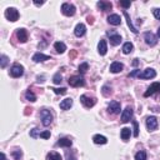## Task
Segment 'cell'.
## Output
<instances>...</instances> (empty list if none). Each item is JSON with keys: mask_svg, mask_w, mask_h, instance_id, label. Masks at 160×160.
I'll return each instance as SVG.
<instances>
[{"mask_svg": "<svg viewBox=\"0 0 160 160\" xmlns=\"http://www.w3.org/2000/svg\"><path fill=\"white\" fill-rule=\"evenodd\" d=\"M40 118H42V123L44 126H49L53 123V114L48 109H43L40 111Z\"/></svg>", "mask_w": 160, "mask_h": 160, "instance_id": "6da1fadb", "label": "cell"}, {"mask_svg": "<svg viewBox=\"0 0 160 160\" xmlns=\"http://www.w3.org/2000/svg\"><path fill=\"white\" fill-rule=\"evenodd\" d=\"M84 84H85L84 78L79 76V75H73V76L69 78V85H70V86L78 88V86H83Z\"/></svg>", "mask_w": 160, "mask_h": 160, "instance_id": "7a4b0ae2", "label": "cell"}, {"mask_svg": "<svg viewBox=\"0 0 160 160\" xmlns=\"http://www.w3.org/2000/svg\"><path fill=\"white\" fill-rule=\"evenodd\" d=\"M5 18L10 22H16L19 19V11L15 8H8L5 10Z\"/></svg>", "mask_w": 160, "mask_h": 160, "instance_id": "3957f363", "label": "cell"}, {"mask_svg": "<svg viewBox=\"0 0 160 160\" xmlns=\"http://www.w3.org/2000/svg\"><path fill=\"white\" fill-rule=\"evenodd\" d=\"M80 102L83 103V105L85 108H93L96 104V99L95 98H90L88 95H82V96H80Z\"/></svg>", "mask_w": 160, "mask_h": 160, "instance_id": "277c9868", "label": "cell"}, {"mask_svg": "<svg viewBox=\"0 0 160 160\" xmlns=\"http://www.w3.org/2000/svg\"><path fill=\"white\" fill-rule=\"evenodd\" d=\"M75 11H76V9H75V6H74L73 4L64 3V4L62 5V13H63L64 15H66V16H73V15L75 14Z\"/></svg>", "mask_w": 160, "mask_h": 160, "instance_id": "5b68a950", "label": "cell"}, {"mask_svg": "<svg viewBox=\"0 0 160 160\" xmlns=\"http://www.w3.org/2000/svg\"><path fill=\"white\" fill-rule=\"evenodd\" d=\"M24 74V68L23 65H20V64H14L10 69V75L13 78H19V76H22Z\"/></svg>", "mask_w": 160, "mask_h": 160, "instance_id": "8992f818", "label": "cell"}, {"mask_svg": "<svg viewBox=\"0 0 160 160\" xmlns=\"http://www.w3.org/2000/svg\"><path fill=\"white\" fill-rule=\"evenodd\" d=\"M144 39H145V43L150 46H155L158 44V38L151 33V31H146L144 34Z\"/></svg>", "mask_w": 160, "mask_h": 160, "instance_id": "52a82bcc", "label": "cell"}, {"mask_svg": "<svg viewBox=\"0 0 160 160\" xmlns=\"http://www.w3.org/2000/svg\"><path fill=\"white\" fill-rule=\"evenodd\" d=\"M108 35L110 36V44L111 45L116 46L122 43V36H120L119 34H116L115 31H108Z\"/></svg>", "mask_w": 160, "mask_h": 160, "instance_id": "ba28073f", "label": "cell"}, {"mask_svg": "<svg viewBox=\"0 0 160 160\" xmlns=\"http://www.w3.org/2000/svg\"><path fill=\"white\" fill-rule=\"evenodd\" d=\"M155 76H156V73H155V70L151 69V68H148V69H145L143 73L139 74V78H140V79H153V78H155Z\"/></svg>", "mask_w": 160, "mask_h": 160, "instance_id": "9c48e42d", "label": "cell"}, {"mask_svg": "<svg viewBox=\"0 0 160 160\" xmlns=\"http://www.w3.org/2000/svg\"><path fill=\"white\" fill-rule=\"evenodd\" d=\"M108 111L110 114H119L120 113V103L116 102V100L110 102V104L108 105Z\"/></svg>", "mask_w": 160, "mask_h": 160, "instance_id": "30bf717a", "label": "cell"}, {"mask_svg": "<svg viewBox=\"0 0 160 160\" xmlns=\"http://www.w3.org/2000/svg\"><path fill=\"white\" fill-rule=\"evenodd\" d=\"M146 128H148V130H150V131H153V130H155V129L158 128V119H156L155 116H149V118H146Z\"/></svg>", "mask_w": 160, "mask_h": 160, "instance_id": "8fae6325", "label": "cell"}, {"mask_svg": "<svg viewBox=\"0 0 160 160\" xmlns=\"http://www.w3.org/2000/svg\"><path fill=\"white\" fill-rule=\"evenodd\" d=\"M156 91H160V83H154V84H151V85L148 88V90L144 93V96L148 98V96L155 94Z\"/></svg>", "mask_w": 160, "mask_h": 160, "instance_id": "7c38bea8", "label": "cell"}, {"mask_svg": "<svg viewBox=\"0 0 160 160\" xmlns=\"http://www.w3.org/2000/svg\"><path fill=\"white\" fill-rule=\"evenodd\" d=\"M131 118H133V109L130 106H128V108H125V110L122 114V122L128 123V122H130Z\"/></svg>", "mask_w": 160, "mask_h": 160, "instance_id": "4fadbf2b", "label": "cell"}, {"mask_svg": "<svg viewBox=\"0 0 160 160\" xmlns=\"http://www.w3.org/2000/svg\"><path fill=\"white\" fill-rule=\"evenodd\" d=\"M16 38L20 43H26L28 42V33L25 29H18L16 30Z\"/></svg>", "mask_w": 160, "mask_h": 160, "instance_id": "5bb4252c", "label": "cell"}, {"mask_svg": "<svg viewBox=\"0 0 160 160\" xmlns=\"http://www.w3.org/2000/svg\"><path fill=\"white\" fill-rule=\"evenodd\" d=\"M45 60H50V56L45 55L43 53H35L33 55V62H35V63H43Z\"/></svg>", "mask_w": 160, "mask_h": 160, "instance_id": "9a60e30c", "label": "cell"}, {"mask_svg": "<svg viewBox=\"0 0 160 160\" xmlns=\"http://www.w3.org/2000/svg\"><path fill=\"white\" fill-rule=\"evenodd\" d=\"M108 23L110 25H120V23H122V18H120L118 14H111L108 16Z\"/></svg>", "mask_w": 160, "mask_h": 160, "instance_id": "2e32d148", "label": "cell"}, {"mask_svg": "<svg viewBox=\"0 0 160 160\" xmlns=\"http://www.w3.org/2000/svg\"><path fill=\"white\" fill-rule=\"evenodd\" d=\"M98 51H99L100 55H105V54H106V51H108V44H106V40L102 39V40L99 42V44H98Z\"/></svg>", "mask_w": 160, "mask_h": 160, "instance_id": "e0dca14e", "label": "cell"}, {"mask_svg": "<svg viewBox=\"0 0 160 160\" xmlns=\"http://www.w3.org/2000/svg\"><path fill=\"white\" fill-rule=\"evenodd\" d=\"M124 69V65L122 64V63H119V62H114L111 65H110V71L113 73V74H118V73H120Z\"/></svg>", "mask_w": 160, "mask_h": 160, "instance_id": "ac0fdd59", "label": "cell"}, {"mask_svg": "<svg viewBox=\"0 0 160 160\" xmlns=\"http://www.w3.org/2000/svg\"><path fill=\"white\" fill-rule=\"evenodd\" d=\"M85 31H86V28H85V25L80 23V24H78V25L75 26L74 34H75L78 38H80V36H83V35L85 34Z\"/></svg>", "mask_w": 160, "mask_h": 160, "instance_id": "d6986e66", "label": "cell"}, {"mask_svg": "<svg viewBox=\"0 0 160 160\" xmlns=\"http://www.w3.org/2000/svg\"><path fill=\"white\" fill-rule=\"evenodd\" d=\"M56 145L58 146H63V148H70L73 145V142L68 138H62V139H59V142L56 143Z\"/></svg>", "mask_w": 160, "mask_h": 160, "instance_id": "ffe728a7", "label": "cell"}, {"mask_svg": "<svg viewBox=\"0 0 160 160\" xmlns=\"http://www.w3.org/2000/svg\"><path fill=\"white\" fill-rule=\"evenodd\" d=\"M71 105H73V99L66 98V99L63 100L62 103H60V109H62V110H68V109L71 108Z\"/></svg>", "mask_w": 160, "mask_h": 160, "instance_id": "44dd1931", "label": "cell"}, {"mask_svg": "<svg viewBox=\"0 0 160 160\" xmlns=\"http://www.w3.org/2000/svg\"><path fill=\"white\" fill-rule=\"evenodd\" d=\"M93 142H94L95 144H106V143H108V139H106L104 135L98 134V135H94V136H93Z\"/></svg>", "mask_w": 160, "mask_h": 160, "instance_id": "7402d4cb", "label": "cell"}, {"mask_svg": "<svg viewBox=\"0 0 160 160\" xmlns=\"http://www.w3.org/2000/svg\"><path fill=\"white\" fill-rule=\"evenodd\" d=\"M98 6L100 8V10L106 11V10H110V9L113 8V4L109 3V2H99V3H98Z\"/></svg>", "mask_w": 160, "mask_h": 160, "instance_id": "603a6c76", "label": "cell"}, {"mask_svg": "<svg viewBox=\"0 0 160 160\" xmlns=\"http://www.w3.org/2000/svg\"><path fill=\"white\" fill-rule=\"evenodd\" d=\"M54 48H55L56 53H59V54H63V53L66 50V45H65L64 43H62V42L55 43V44H54Z\"/></svg>", "mask_w": 160, "mask_h": 160, "instance_id": "cb8c5ba5", "label": "cell"}, {"mask_svg": "<svg viewBox=\"0 0 160 160\" xmlns=\"http://www.w3.org/2000/svg\"><path fill=\"white\" fill-rule=\"evenodd\" d=\"M123 14H124V16L126 18V23H128V26L130 28V30H131V31H133L134 34H136V33H138V30H136V28H135V26L133 25V23H131V19H130V16H129V14H128V13H126L125 10L123 11Z\"/></svg>", "mask_w": 160, "mask_h": 160, "instance_id": "d4e9b609", "label": "cell"}, {"mask_svg": "<svg viewBox=\"0 0 160 160\" xmlns=\"http://www.w3.org/2000/svg\"><path fill=\"white\" fill-rule=\"evenodd\" d=\"M46 160H63L62 155L56 151H50L48 155H46Z\"/></svg>", "mask_w": 160, "mask_h": 160, "instance_id": "484cf974", "label": "cell"}, {"mask_svg": "<svg viewBox=\"0 0 160 160\" xmlns=\"http://www.w3.org/2000/svg\"><path fill=\"white\" fill-rule=\"evenodd\" d=\"M130 135H131V131H130V129H129V128H123V129H122V133H120V136H122V139L124 140V142H126V140L130 138Z\"/></svg>", "mask_w": 160, "mask_h": 160, "instance_id": "4316f807", "label": "cell"}, {"mask_svg": "<svg viewBox=\"0 0 160 160\" xmlns=\"http://www.w3.org/2000/svg\"><path fill=\"white\" fill-rule=\"evenodd\" d=\"M133 49H134V45H133L130 42H128V43H125V44L123 45V53H124V54H130V53L133 51Z\"/></svg>", "mask_w": 160, "mask_h": 160, "instance_id": "83f0119b", "label": "cell"}, {"mask_svg": "<svg viewBox=\"0 0 160 160\" xmlns=\"http://www.w3.org/2000/svg\"><path fill=\"white\" fill-rule=\"evenodd\" d=\"M25 98H26V100H29V102H31V103L36 102V96H35V94L31 90H28L25 93Z\"/></svg>", "mask_w": 160, "mask_h": 160, "instance_id": "f1b7e54d", "label": "cell"}, {"mask_svg": "<svg viewBox=\"0 0 160 160\" xmlns=\"http://www.w3.org/2000/svg\"><path fill=\"white\" fill-rule=\"evenodd\" d=\"M9 63V58L6 55H2V58H0V68L4 69Z\"/></svg>", "mask_w": 160, "mask_h": 160, "instance_id": "f546056e", "label": "cell"}, {"mask_svg": "<svg viewBox=\"0 0 160 160\" xmlns=\"http://www.w3.org/2000/svg\"><path fill=\"white\" fill-rule=\"evenodd\" d=\"M11 155L14 156V159H15V160H20V159H22V156H23V153H22V150L15 149V150H13V151H11Z\"/></svg>", "mask_w": 160, "mask_h": 160, "instance_id": "4dcf8cb0", "label": "cell"}, {"mask_svg": "<svg viewBox=\"0 0 160 160\" xmlns=\"http://www.w3.org/2000/svg\"><path fill=\"white\" fill-rule=\"evenodd\" d=\"M135 160H146V153L145 151H138L135 154Z\"/></svg>", "mask_w": 160, "mask_h": 160, "instance_id": "1f68e13d", "label": "cell"}, {"mask_svg": "<svg viewBox=\"0 0 160 160\" xmlns=\"http://www.w3.org/2000/svg\"><path fill=\"white\" fill-rule=\"evenodd\" d=\"M88 69H89V64H88V63H83V64L79 65V73H82V74L86 73Z\"/></svg>", "mask_w": 160, "mask_h": 160, "instance_id": "d6a6232c", "label": "cell"}, {"mask_svg": "<svg viewBox=\"0 0 160 160\" xmlns=\"http://www.w3.org/2000/svg\"><path fill=\"white\" fill-rule=\"evenodd\" d=\"M53 82L55 83V84H60L63 82V78H62V75H60V73H56L54 76H53Z\"/></svg>", "mask_w": 160, "mask_h": 160, "instance_id": "836d02e7", "label": "cell"}, {"mask_svg": "<svg viewBox=\"0 0 160 160\" xmlns=\"http://www.w3.org/2000/svg\"><path fill=\"white\" fill-rule=\"evenodd\" d=\"M56 95H64V94H66V89L65 88H60V89H56V88H53L51 89Z\"/></svg>", "mask_w": 160, "mask_h": 160, "instance_id": "e575fe53", "label": "cell"}, {"mask_svg": "<svg viewBox=\"0 0 160 160\" xmlns=\"http://www.w3.org/2000/svg\"><path fill=\"white\" fill-rule=\"evenodd\" d=\"M30 136H31V138H34V139H36V138H39V136H40V130H39L38 128H35V129H33V130L30 131Z\"/></svg>", "mask_w": 160, "mask_h": 160, "instance_id": "d590c367", "label": "cell"}, {"mask_svg": "<svg viewBox=\"0 0 160 160\" xmlns=\"http://www.w3.org/2000/svg\"><path fill=\"white\" fill-rule=\"evenodd\" d=\"M110 94H111V88H109L108 85L103 86V95L104 96H109Z\"/></svg>", "mask_w": 160, "mask_h": 160, "instance_id": "8d00e7d4", "label": "cell"}, {"mask_svg": "<svg viewBox=\"0 0 160 160\" xmlns=\"http://www.w3.org/2000/svg\"><path fill=\"white\" fill-rule=\"evenodd\" d=\"M133 125H134V136L136 138L139 135V125H138V123L135 122V120L133 122Z\"/></svg>", "mask_w": 160, "mask_h": 160, "instance_id": "74e56055", "label": "cell"}, {"mask_svg": "<svg viewBox=\"0 0 160 160\" xmlns=\"http://www.w3.org/2000/svg\"><path fill=\"white\" fill-rule=\"evenodd\" d=\"M139 74H140V70L139 69H135V70H133L130 74H129V78H134V76H139Z\"/></svg>", "mask_w": 160, "mask_h": 160, "instance_id": "f35d334b", "label": "cell"}, {"mask_svg": "<svg viewBox=\"0 0 160 160\" xmlns=\"http://www.w3.org/2000/svg\"><path fill=\"white\" fill-rule=\"evenodd\" d=\"M119 5L126 9V8H129V6L131 5V3H130V2H120V3H119Z\"/></svg>", "mask_w": 160, "mask_h": 160, "instance_id": "ab89813d", "label": "cell"}, {"mask_svg": "<svg viewBox=\"0 0 160 160\" xmlns=\"http://www.w3.org/2000/svg\"><path fill=\"white\" fill-rule=\"evenodd\" d=\"M40 138H44V139H48L50 138V131H43V133H40Z\"/></svg>", "mask_w": 160, "mask_h": 160, "instance_id": "60d3db41", "label": "cell"}, {"mask_svg": "<svg viewBox=\"0 0 160 160\" xmlns=\"http://www.w3.org/2000/svg\"><path fill=\"white\" fill-rule=\"evenodd\" d=\"M153 14H154V16H155L156 19L160 20V9H154V10H153Z\"/></svg>", "mask_w": 160, "mask_h": 160, "instance_id": "b9f144b4", "label": "cell"}, {"mask_svg": "<svg viewBox=\"0 0 160 160\" xmlns=\"http://www.w3.org/2000/svg\"><path fill=\"white\" fill-rule=\"evenodd\" d=\"M88 23H89V24H93V23H94L93 16H89V18H88Z\"/></svg>", "mask_w": 160, "mask_h": 160, "instance_id": "7bdbcfd3", "label": "cell"}, {"mask_svg": "<svg viewBox=\"0 0 160 160\" xmlns=\"http://www.w3.org/2000/svg\"><path fill=\"white\" fill-rule=\"evenodd\" d=\"M138 64H139V59H134V62H133V65H134V66H136Z\"/></svg>", "mask_w": 160, "mask_h": 160, "instance_id": "ee69618b", "label": "cell"}, {"mask_svg": "<svg viewBox=\"0 0 160 160\" xmlns=\"http://www.w3.org/2000/svg\"><path fill=\"white\" fill-rule=\"evenodd\" d=\"M34 4L38 5V6H40V5H43V4H44V2H40V3H39V2H34Z\"/></svg>", "mask_w": 160, "mask_h": 160, "instance_id": "f6af8a7d", "label": "cell"}, {"mask_svg": "<svg viewBox=\"0 0 160 160\" xmlns=\"http://www.w3.org/2000/svg\"><path fill=\"white\" fill-rule=\"evenodd\" d=\"M158 36L160 38V26H159V29H158Z\"/></svg>", "mask_w": 160, "mask_h": 160, "instance_id": "bcb514c9", "label": "cell"}]
</instances>
